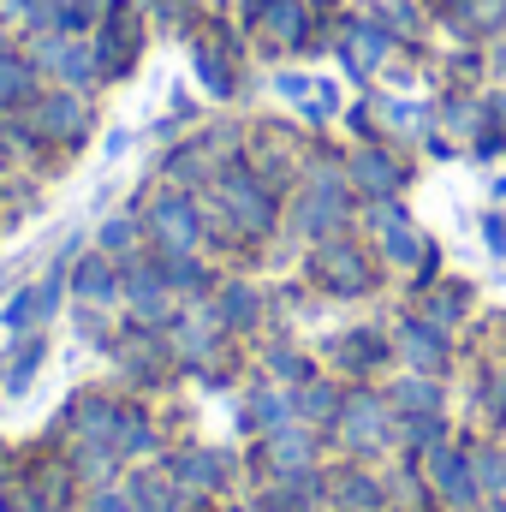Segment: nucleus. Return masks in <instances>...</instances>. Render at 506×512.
Instances as JSON below:
<instances>
[{
	"label": "nucleus",
	"mask_w": 506,
	"mask_h": 512,
	"mask_svg": "<svg viewBox=\"0 0 506 512\" xmlns=\"http://www.w3.org/2000/svg\"><path fill=\"white\" fill-rule=\"evenodd\" d=\"M465 6H471L483 24H495V18H501V0H465Z\"/></svg>",
	"instance_id": "nucleus-12"
},
{
	"label": "nucleus",
	"mask_w": 506,
	"mask_h": 512,
	"mask_svg": "<svg viewBox=\"0 0 506 512\" xmlns=\"http://www.w3.org/2000/svg\"><path fill=\"white\" fill-rule=\"evenodd\" d=\"M155 233H161V245H173V251H185V245L197 239V227H191L185 203H161V209H155Z\"/></svg>",
	"instance_id": "nucleus-1"
},
{
	"label": "nucleus",
	"mask_w": 506,
	"mask_h": 512,
	"mask_svg": "<svg viewBox=\"0 0 506 512\" xmlns=\"http://www.w3.org/2000/svg\"><path fill=\"white\" fill-rule=\"evenodd\" d=\"M102 512H126V501H114V495H108V501H102Z\"/></svg>",
	"instance_id": "nucleus-14"
},
{
	"label": "nucleus",
	"mask_w": 506,
	"mask_h": 512,
	"mask_svg": "<svg viewBox=\"0 0 506 512\" xmlns=\"http://www.w3.org/2000/svg\"><path fill=\"white\" fill-rule=\"evenodd\" d=\"M197 72H203V84H209V90H221V96H227V66H221L215 54H197Z\"/></svg>",
	"instance_id": "nucleus-9"
},
{
	"label": "nucleus",
	"mask_w": 506,
	"mask_h": 512,
	"mask_svg": "<svg viewBox=\"0 0 506 512\" xmlns=\"http://www.w3.org/2000/svg\"><path fill=\"white\" fill-rule=\"evenodd\" d=\"M84 292H108V268H102V262L84 268Z\"/></svg>",
	"instance_id": "nucleus-11"
},
{
	"label": "nucleus",
	"mask_w": 506,
	"mask_h": 512,
	"mask_svg": "<svg viewBox=\"0 0 506 512\" xmlns=\"http://www.w3.org/2000/svg\"><path fill=\"white\" fill-rule=\"evenodd\" d=\"M381 48H387V36H381V30H370V24H364V30H358V36L346 42V66H352V72H370V66H376V60H381Z\"/></svg>",
	"instance_id": "nucleus-2"
},
{
	"label": "nucleus",
	"mask_w": 506,
	"mask_h": 512,
	"mask_svg": "<svg viewBox=\"0 0 506 512\" xmlns=\"http://www.w3.org/2000/svg\"><path fill=\"white\" fill-rule=\"evenodd\" d=\"M298 24H304L298 0H274V6H268V30H274V36H286V42H292V36H298Z\"/></svg>",
	"instance_id": "nucleus-5"
},
{
	"label": "nucleus",
	"mask_w": 506,
	"mask_h": 512,
	"mask_svg": "<svg viewBox=\"0 0 506 512\" xmlns=\"http://www.w3.org/2000/svg\"><path fill=\"white\" fill-rule=\"evenodd\" d=\"M78 126H84V108H78V102L60 96V102L42 108V131H60V137H66V131H78Z\"/></svg>",
	"instance_id": "nucleus-4"
},
{
	"label": "nucleus",
	"mask_w": 506,
	"mask_h": 512,
	"mask_svg": "<svg viewBox=\"0 0 506 512\" xmlns=\"http://www.w3.org/2000/svg\"><path fill=\"white\" fill-rule=\"evenodd\" d=\"M358 173H364V185H370V191H393V179H399L387 155H364V161H358Z\"/></svg>",
	"instance_id": "nucleus-7"
},
{
	"label": "nucleus",
	"mask_w": 506,
	"mask_h": 512,
	"mask_svg": "<svg viewBox=\"0 0 506 512\" xmlns=\"http://www.w3.org/2000/svg\"><path fill=\"white\" fill-rule=\"evenodd\" d=\"M227 203H233V209L245 215V227H262V221H268V203L256 197L251 179H233V185H227Z\"/></svg>",
	"instance_id": "nucleus-3"
},
{
	"label": "nucleus",
	"mask_w": 506,
	"mask_h": 512,
	"mask_svg": "<svg viewBox=\"0 0 506 512\" xmlns=\"http://www.w3.org/2000/svg\"><path fill=\"white\" fill-rule=\"evenodd\" d=\"M24 84H30V78H24V72H18L12 60H0V96H18Z\"/></svg>",
	"instance_id": "nucleus-10"
},
{
	"label": "nucleus",
	"mask_w": 506,
	"mask_h": 512,
	"mask_svg": "<svg viewBox=\"0 0 506 512\" xmlns=\"http://www.w3.org/2000/svg\"><path fill=\"white\" fill-rule=\"evenodd\" d=\"M346 435H352V441H381L376 405H352V417H346Z\"/></svg>",
	"instance_id": "nucleus-6"
},
{
	"label": "nucleus",
	"mask_w": 506,
	"mask_h": 512,
	"mask_svg": "<svg viewBox=\"0 0 506 512\" xmlns=\"http://www.w3.org/2000/svg\"><path fill=\"white\" fill-rule=\"evenodd\" d=\"M405 346H411V358H417L423 370H435V364H441V352H435V340H429L423 328H411V334H405Z\"/></svg>",
	"instance_id": "nucleus-8"
},
{
	"label": "nucleus",
	"mask_w": 506,
	"mask_h": 512,
	"mask_svg": "<svg viewBox=\"0 0 506 512\" xmlns=\"http://www.w3.org/2000/svg\"><path fill=\"white\" fill-rule=\"evenodd\" d=\"M501 114H506V102H501Z\"/></svg>",
	"instance_id": "nucleus-15"
},
{
	"label": "nucleus",
	"mask_w": 506,
	"mask_h": 512,
	"mask_svg": "<svg viewBox=\"0 0 506 512\" xmlns=\"http://www.w3.org/2000/svg\"><path fill=\"white\" fill-rule=\"evenodd\" d=\"M24 12V0H0V18H18Z\"/></svg>",
	"instance_id": "nucleus-13"
}]
</instances>
